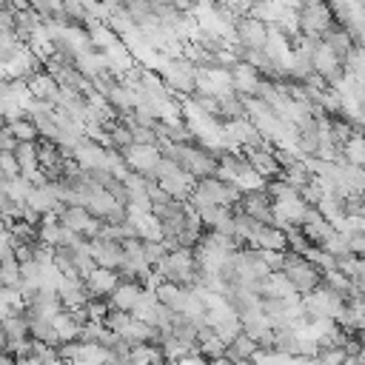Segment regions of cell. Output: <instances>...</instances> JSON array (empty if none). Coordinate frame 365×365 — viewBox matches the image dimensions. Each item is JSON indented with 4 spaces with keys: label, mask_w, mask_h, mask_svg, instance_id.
Masks as SVG:
<instances>
[{
    "label": "cell",
    "mask_w": 365,
    "mask_h": 365,
    "mask_svg": "<svg viewBox=\"0 0 365 365\" xmlns=\"http://www.w3.org/2000/svg\"><path fill=\"white\" fill-rule=\"evenodd\" d=\"M356 288H359V291L365 294V279H359V282H356Z\"/></svg>",
    "instance_id": "obj_27"
},
{
    "label": "cell",
    "mask_w": 365,
    "mask_h": 365,
    "mask_svg": "<svg viewBox=\"0 0 365 365\" xmlns=\"http://www.w3.org/2000/svg\"><path fill=\"white\" fill-rule=\"evenodd\" d=\"M60 222L63 225H68L71 231H77V234H83V237H97L100 234V225H103V220L100 217H94L86 205H66L63 211H60Z\"/></svg>",
    "instance_id": "obj_8"
},
{
    "label": "cell",
    "mask_w": 365,
    "mask_h": 365,
    "mask_svg": "<svg viewBox=\"0 0 365 365\" xmlns=\"http://www.w3.org/2000/svg\"><path fill=\"white\" fill-rule=\"evenodd\" d=\"M17 143H20V140L14 137V131L3 123V131H0V151H14V148H17Z\"/></svg>",
    "instance_id": "obj_26"
},
{
    "label": "cell",
    "mask_w": 365,
    "mask_h": 365,
    "mask_svg": "<svg viewBox=\"0 0 365 365\" xmlns=\"http://www.w3.org/2000/svg\"><path fill=\"white\" fill-rule=\"evenodd\" d=\"M143 291H145V285L140 279H120V285L108 294V302H111V308L134 311L137 302H140V297H143Z\"/></svg>",
    "instance_id": "obj_13"
},
{
    "label": "cell",
    "mask_w": 365,
    "mask_h": 365,
    "mask_svg": "<svg viewBox=\"0 0 365 365\" xmlns=\"http://www.w3.org/2000/svg\"><path fill=\"white\" fill-rule=\"evenodd\" d=\"M254 245L274 248V251H288L291 248L288 245V231L282 225H277V222H262L259 231H257V237H254Z\"/></svg>",
    "instance_id": "obj_14"
},
{
    "label": "cell",
    "mask_w": 365,
    "mask_h": 365,
    "mask_svg": "<svg viewBox=\"0 0 365 365\" xmlns=\"http://www.w3.org/2000/svg\"><path fill=\"white\" fill-rule=\"evenodd\" d=\"M154 271H157L163 279L180 282V285H185V288L200 285V259H197V251L188 248V245L171 248V251L154 265Z\"/></svg>",
    "instance_id": "obj_1"
},
{
    "label": "cell",
    "mask_w": 365,
    "mask_h": 365,
    "mask_svg": "<svg viewBox=\"0 0 365 365\" xmlns=\"http://www.w3.org/2000/svg\"><path fill=\"white\" fill-rule=\"evenodd\" d=\"M242 211H248L251 217H257L259 222H274V197L268 194V188H257V191H245L242 197Z\"/></svg>",
    "instance_id": "obj_11"
},
{
    "label": "cell",
    "mask_w": 365,
    "mask_h": 365,
    "mask_svg": "<svg viewBox=\"0 0 365 365\" xmlns=\"http://www.w3.org/2000/svg\"><path fill=\"white\" fill-rule=\"evenodd\" d=\"M120 271L114 268H106V265H94L88 274H86V285L91 291V297H108L117 285H120Z\"/></svg>",
    "instance_id": "obj_12"
},
{
    "label": "cell",
    "mask_w": 365,
    "mask_h": 365,
    "mask_svg": "<svg viewBox=\"0 0 365 365\" xmlns=\"http://www.w3.org/2000/svg\"><path fill=\"white\" fill-rule=\"evenodd\" d=\"M23 279V268L17 257H6L0 259V285H20Z\"/></svg>",
    "instance_id": "obj_22"
},
{
    "label": "cell",
    "mask_w": 365,
    "mask_h": 365,
    "mask_svg": "<svg viewBox=\"0 0 365 365\" xmlns=\"http://www.w3.org/2000/svg\"><path fill=\"white\" fill-rule=\"evenodd\" d=\"M6 125L14 131L17 140H40V128H37V123L29 114L20 117V120H14V123H6Z\"/></svg>",
    "instance_id": "obj_23"
},
{
    "label": "cell",
    "mask_w": 365,
    "mask_h": 365,
    "mask_svg": "<svg viewBox=\"0 0 365 365\" xmlns=\"http://www.w3.org/2000/svg\"><path fill=\"white\" fill-rule=\"evenodd\" d=\"M342 157L348 160V163H356V165H365V131H354L351 137H348V143L342 145Z\"/></svg>",
    "instance_id": "obj_20"
},
{
    "label": "cell",
    "mask_w": 365,
    "mask_h": 365,
    "mask_svg": "<svg viewBox=\"0 0 365 365\" xmlns=\"http://www.w3.org/2000/svg\"><path fill=\"white\" fill-rule=\"evenodd\" d=\"M29 334H31L34 339L60 345V334H57V328H54V319H48V317H29Z\"/></svg>",
    "instance_id": "obj_19"
},
{
    "label": "cell",
    "mask_w": 365,
    "mask_h": 365,
    "mask_svg": "<svg viewBox=\"0 0 365 365\" xmlns=\"http://www.w3.org/2000/svg\"><path fill=\"white\" fill-rule=\"evenodd\" d=\"M259 351V342L251 336V334H237L231 342H228V351H225V362H251L254 354Z\"/></svg>",
    "instance_id": "obj_15"
},
{
    "label": "cell",
    "mask_w": 365,
    "mask_h": 365,
    "mask_svg": "<svg viewBox=\"0 0 365 365\" xmlns=\"http://www.w3.org/2000/svg\"><path fill=\"white\" fill-rule=\"evenodd\" d=\"M88 251H91V257H94L97 265H106V268H114V271H120L123 262H125V245H123V240L91 237L88 240Z\"/></svg>",
    "instance_id": "obj_7"
},
{
    "label": "cell",
    "mask_w": 365,
    "mask_h": 365,
    "mask_svg": "<svg viewBox=\"0 0 365 365\" xmlns=\"http://www.w3.org/2000/svg\"><path fill=\"white\" fill-rule=\"evenodd\" d=\"M242 151H245V157L251 160V165H254L265 180H274V177L282 174V165H279V160H277V143L271 145V140H268L265 145H251V148H242Z\"/></svg>",
    "instance_id": "obj_9"
},
{
    "label": "cell",
    "mask_w": 365,
    "mask_h": 365,
    "mask_svg": "<svg viewBox=\"0 0 365 365\" xmlns=\"http://www.w3.org/2000/svg\"><path fill=\"white\" fill-rule=\"evenodd\" d=\"M0 174H3V177H17V174H23L20 160L14 157V151H0Z\"/></svg>",
    "instance_id": "obj_24"
},
{
    "label": "cell",
    "mask_w": 365,
    "mask_h": 365,
    "mask_svg": "<svg viewBox=\"0 0 365 365\" xmlns=\"http://www.w3.org/2000/svg\"><path fill=\"white\" fill-rule=\"evenodd\" d=\"M234 37L245 48H265L271 37V26L254 14H240V20L234 23Z\"/></svg>",
    "instance_id": "obj_5"
},
{
    "label": "cell",
    "mask_w": 365,
    "mask_h": 365,
    "mask_svg": "<svg viewBox=\"0 0 365 365\" xmlns=\"http://www.w3.org/2000/svg\"><path fill=\"white\" fill-rule=\"evenodd\" d=\"M26 43L20 40L17 31H9V29H0V63H9Z\"/></svg>",
    "instance_id": "obj_21"
},
{
    "label": "cell",
    "mask_w": 365,
    "mask_h": 365,
    "mask_svg": "<svg viewBox=\"0 0 365 365\" xmlns=\"http://www.w3.org/2000/svg\"><path fill=\"white\" fill-rule=\"evenodd\" d=\"M231 74H234V88L242 94V97H257L259 94V86H262V74L259 68H254L248 60H237L231 66Z\"/></svg>",
    "instance_id": "obj_10"
},
{
    "label": "cell",
    "mask_w": 365,
    "mask_h": 365,
    "mask_svg": "<svg viewBox=\"0 0 365 365\" xmlns=\"http://www.w3.org/2000/svg\"><path fill=\"white\" fill-rule=\"evenodd\" d=\"M308 211H311V205L302 200L299 191H291V194H282V197L274 200V214H277L274 222L282 225V228H288V225H302V222L308 220Z\"/></svg>",
    "instance_id": "obj_4"
},
{
    "label": "cell",
    "mask_w": 365,
    "mask_h": 365,
    "mask_svg": "<svg viewBox=\"0 0 365 365\" xmlns=\"http://www.w3.org/2000/svg\"><path fill=\"white\" fill-rule=\"evenodd\" d=\"M322 40L345 60L351 51H354V46H356V40H354V34L348 31V26H342V23H336V26H331L325 34H322Z\"/></svg>",
    "instance_id": "obj_17"
},
{
    "label": "cell",
    "mask_w": 365,
    "mask_h": 365,
    "mask_svg": "<svg viewBox=\"0 0 365 365\" xmlns=\"http://www.w3.org/2000/svg\"><path fill=\"white\" fill-rule=\"evenodd\" d=\"M299 26H302V34L314 37V40H322V34L336 26V14L331 9L328 0H299Z\"/></svg>",
    "instance_id": "obj_3"
},
{
    "label": "cell",
    "mask_w": 365,
    "mask_h": 365,
    "mask_svg": "<svg viewBox=\"0 0 365 365\" xmlns=\"http://www.w3.org/2000/svg\"><path fill=\"white\" fill-rule=\"evenodd\" d=\"M188 294H191V288H185V285H180V282H171V279H163V282L157 285L160 302H165V305L174 308V311H185Z\"/></svg>",
    "instance_id": "obj_16"
},
{
    "label": "cell",
    "mask_w": 365,
    "mask_h": 365,
    "mask_svg": "<svg viewBox=\"0 0 365 365\" xmlns=\"http://www.w3.org/2000/svg\"><path fill=\"white\" fill-rule=\"evenodd\" d=\"M29 88H31V94L34 97H40V100H57V94H60V83H57V77L51 74V71H46V68H40L31 80H29Z\"/></svg>",
    "instance_id": "obj_18"
},
{
    "label": "cell",
    "mask_w": 365,
    "mask_h": 365,
    "mask_svg": "<svg viewBox=\"0 0 365 365\" xmlns=\"http://www.w3.org/2000/svg\"><path fill=\"white\" fill-rule=\"evenodd\" d=\"M282 271L288 274V279L294 282V288H297L299 294H311V291H314L317 285H322V279H325V271H322L317 262H311L302 251H294V248L285 251Z\"/></svg>",
    "instance_id": "obj_2"
},
{
    "label": "cell",
    "mask_w": 365,
    "mask_h": 365,
    "mask_svg": "<svg viewBox=\"0 0 365 365\" xmlns=\"http://www.w3.org/2000/svg\"><path fill=\"white\" fill-rule=\"evenodd\" d=\"M123 157L134 171L154 177V168L163 160V148L157 143H131L128 148H123Z\"/></svg>",
    "instance_id": "obj_6"
},
{
    "label": "cell",
    "mask_w": 365,
    "mask_h": 365,
    "mask_svg": "<svg viewBox=\"0 0 365 365\" xmlns=\"http://www.w3.org/2000/svg\"><path fill=\"white\" fill-rule=\"evenodd\" d=\"M143 248H145V257H148L151 265H157L168 254V245L163 240H143Z\"/></svg>",
    "instance_id": "obj_25"
}]
</instances>
